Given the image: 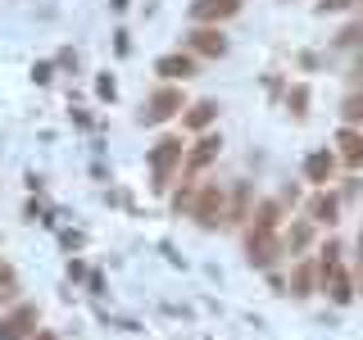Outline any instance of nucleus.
<instances>
[{"label":"nucleus","instance_id":"f257e3e1","mask_svg":"<svg viewBox=\"0 0 363 340\" xmlns=\"http://www.w3.org/2000/svg\"><path fill=\"white\" fill-rule=\"evenodd\" d=\"M182 159H186V145H182L177 136H164V141L150 150V168H155V186L159 191L173 181V168H182Z\"/></svg>","mask_w":363,"mask_h":340},{"label":"nucleus","instance_id":"f03ea898","mask_svg":"<svg viewBox=\"0 0 363 340\" xmlns=\"http://www.w3.org/2000/svg\"><path fill=\"white\" fill-rule=\"evenodd\" d=\"M182 109H186V105H182V91L177 86H159L155 96H150V105L141 109V123H168Z\"/></svg>","mask_w":363,"mask_h":340},{"label":"nucleus","instance_id":"7ed1b4c3","mask_svg":"<svg viewBox=\"0 0 363 340\" xmlns=\"http://www.w3.org/2000/svg\"><path fill=\"white\" fill-rule=\"evenodd\" d=\"M245 249H250V264H255V268H272L277 254H281V236L277 232H250Z\"/></svg>","mask_w":363,"mask_h":340},{"label":"nucleus","instance_id":"20e7f679","mask_svg":"<svg viewBox=\"0 0 363 340\" xmlns=\"http://www.w3.org/2000/svg\"><path fill=\"white\" fill-rule=\"evenodd\" d=\"M191 218H200L204 227H218V222L227 218V200H223V191H218V186H204L200 196H196V204H191Z\"/></svg>","mask_w":363,"mask_h":340},{"label":"nucleus","instance_id":"39448f33","mask_svg":"<svg viewBox=\"0 0 363 340\" xmlns=\"http://www.w3.org/2000/svg\"><path fill=\"white\" fill-rule=\"evenodd\" d=\"M37 332V304H18L14 313L0 317V340H23Z\"/></svg>","mask_w":363,"mask_h":340},{"label":"nucleus","instance_id":"423d86ee","mask_svg":"<svg viewBox=\"0 0 363 340\" xmlns=\"http://www.w3.org/2000/svg\"><path fill=\"white\" fill-rule=\"evenodd\" d=\"M332 173H336V154L332 150H313L309 159H304V177H309L313 186H327Z\"/></svg>","mask_w":363,"mask_h":340},{"label":"nucleus","instance_id":"0eeeda50","mask_svg":"<svg viewBox=\"0 0 363 340\" xmlns=\"http://www.w3.org/2000/svg\"><path fill=\"white\" fill-rule=\"evenodd\" d=\"M218 136H200L196 150H186V173H200V168H209L213 159H218Z\"/></svg>","mask_w":363,"mask_h":340},{"label":"nucleus","instance_id":"6e6552de","mask_svg":"<svg viewBox=\"0 0 363 340\" xmlns=\"http://www.w3.org/2000/svg\"><path fill=\"white\" fill-rule=\"evenodd\" d=\"M191 50L196 55H209V60H218V55L227 50V37L218 28H200V32H191Z\"/></svg>","mask_w":363,"mask_h":340},{"label":"nucleus","instance_id":"1a4fd4ad","mask_svg":"<svg viewBox=\"0 0 363 340\" xmlns=\"http://www.w3.org/2000/svg\"><path fill=\"white\" fill-rule=\"evenodd\" d=\"M155 68H159V77H168V82H186V77L196 73V60H191V55H164Z\"/></svg>","mask_w":363,"mask_h":340},{"label":"nucleus","instance_id":"9d476101","mask_svg":"<svg viewBox=\"0 0 363 340\" xmlns=\"http://www.w3.org/2000/svg\"><path fill=\"white\" fill-rule=\"evenodd\" d=\"M241 9V0H196L191 5V18H200V23H213V18H227V14H236Z\"/></svg>","mask_w":363,"mask_h":340},{"label":"nucleus","instance_id":"9b49d317","mask_svg":"<svg viewBox=\"0 0 363 340\" xmlns=\"http://www.w3.org/2000/svg\"><path fill=\"white\" fill-rule=\"evenodd\" d=\"M336 145H340V159H345L350 168H359V164H363V132H359V128H340Z\"/></svg>","mask_w":363,"mask_h":340},{"label":"nucleus","instance_id":"f8f14e48","mask_svg":"<svg viewBox=\"0 0 363 340\" xmlns=\"http://www.w3.org/2000/svg\"><path fill=\"white\" fill-rule=\"evenodd\" d=\"M323 286L332 290V300H336V304H350V300H354V281H350V272H340V268L323 272Z\"/></svg>","mask_w":363,"mask_h":340},{"label":"nucleus","instance_id":"ddd939ff","mask_svg":"<svg viewBox=\"0 0 363 340\" xmlns=\"http://www.w3.org/2000/svg\"><path fill=\"white\" fill-rule=\"evenodd\" d=\"M313 281H318V264L313 259H304V264H295V272H291V295H313Z\"/></svg>","mask_w":363,"mask_h":340},{"label":"nucleus","instance_id":"4468645a","mask_svg":"<svg viewBox=\"0 0 363 340\" xmlns=\"http://www.w3.org/2000/svg\"><path fill=\"white\" fill-rule=\"evenodd\" d=\"M250 232H277V222H281V204H272V200H264L255 213H250Z\"/></svg>","mask_w":363,"mask_h":340},{"label":"nucleus","instance_id":"2eb2a0df","mask_svg":"<svg viewBox=\"0 0 363 340\" xmlns=\"http://www.w3.org/2000/svg\"><path fill=\"white\" fill-rule=\"evenodd\" d=\"M213 113H218V105H213V100H200V105H191L186 113H182V123H186L191 132H204L213 123Z\"/></svg>","mask_w":363,"mask_h":340},{"label":"nucleus","instance_id":"dca6fc26","mask_svg":"<svg viewBox=\"0 0 363 340\" xmlns=\"http://www.w3.org/2000/svg\"><path fill=\"white\" fill-rule=\"evenodd\" d=\"M336 213H340L336 196H313V200H309V222H327V227H332Z\"/></svg>","mask_w":363,"mask_h":340},{"label":"nucleus","instance_id":"f3484780","mask_svg":"<svg viewBox=\"0 0 363 340\" xmlns=\"http://www.w3.org/2000/svg\"><path fill=\"white\" fill-rule=\"evenodd\" d=\"M309 241H313V227L304 222V218L286 227V245H291V249H309Z\"/></svg>","mask_w":363,"mask_h":340},{"label":"nucleus","instance_id":"a211bd4d","mask_svg":"<svg viewBox=\"0 0 363 340\" xmlns=\"http://www.w3.org/2000/svg\"><path fill=\"white\" fill-rule=\"evenodd\" d=\"M286 105H291V113H295V118H304V105H309V86H291Z\"/></svg>","mask_w":363,"mask_h":340},{"label":"nucleus","instance_id":"6ab92c4d","mask_svg":"<svg viewBox=\"0 0 363 340\" xmlns=\"http://www.w3.org/2000/svg\"><path fill=\"white\" fill-rule=\"evenodd\" d=\"M359 41H363V28H359V23H354V28H345V32L336 37V45H359Z\"/></svg>","mask_w":363,"mask_h":340},{"label":"nucleus","instance_id":"aec40b11","mask_svg":"<svg viewBox=\"0 0 363 340\" xmlns=\"http://www.w3.org/2000/svg\"><path fill=\"white\" fill-rule=\"evenodd\" d=\"M96 91H100V96H109V100H113V77H100V82H96Z\"/></svg>","mask_w":363,"mask_h":340},{"label":"nucleus","instance_id":"412c9836","mask_svg":"<svg viewBox=\"0 0 363 340\" xmlns=\"http://www.w3.org/2000/svg\"><path fill=\"white\" fill-rule=\"evenodd\" d=\"M345 5H354V0H323V9H345Z\"/></svg>","mask_w":363,"mask_h":340},{"label":"nucleus","instance_id":"4be33fe9","mask_svg":"<svg viewBox=\"0 0 363 340\" xmlns=\"http://www.w3.org/2000/svg\"><path fill=\"white\" fill-rule=\"evenodd\" d=\"M37 340H55V336H50V332H41V336H37Z\"/></svg>","mask_w":363,"mask_h":340},{"label":"nucleus","instance_id":"5701e85b","mask_svg":"<svg viewBox=\"0 0 363 340\" xmlns=\"http://www.w3.org/2000/svg\"><path fill=\"white\" fill-rule=\"evenodd\" d=\"M0 277H5V264H0Z\"/></svg>","mask_w":363,"mask_h":340}]
</instances>
